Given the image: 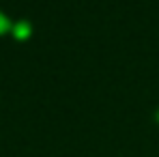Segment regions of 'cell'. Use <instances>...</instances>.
<instances>
[{
	"label": "cell",
	"mask_w": 159,
	"mask_h": 157,
	"mask_svg": "<svg viewBox=\"0 0 159 157\" xmlns=\"http://www.w3.org/2000/svg\"><path fill=\"white\" fill-rule=\"evenodd\" d=\"M13 35H15L17 39H26L28 35H30V24H28V22L15 24V26H13Z\"/></svg>",
	"instance_id": "cell-1"
},
{
	"label": "cell",
	"mask_w": 159,
	"mask_h": 157,
	"mask_svg": "<svg viewBox=\"0 0 159 157\" xmlns=\"http://www.w3.org/2000/svg\"><path fill=\"white\" fill-rule=\"evenodd\" d=\"M9 28H11V22H9V20L0 13V35H2V32H7Z\"/></svg>",
	"instance_id": "cell-2"
},
{
	"label": "cell",
	"mask_w": 159,
	"mask_h": 157,
	"mask_svg": "<svg viewBox=\"0 0 159 157\" xmlns=\"http://www.w3.org/2000/svg\"><path fill=\"white\" fill-rule=\"evenodd\" d=\"M157 116H159V114H157Z\"/></svg>",
	"instance_id": "cell-3"
}]
</instances>
